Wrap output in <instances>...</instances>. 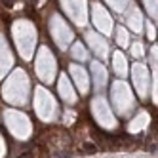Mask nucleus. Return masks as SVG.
<instances>
[{"label": "nucleus", "mask_w": 158, "mask_h": 158, "mask_svg": "<svg viewBox=\"0 0 158 158\" xmlns=\"http://www.w3.org/2000/svg\"><path fill=\"white\" fill-rule=\"evenodd\" d=\"M86 151H94L95 152V145H86Z\"/></svg>", "instance_id": "1"}]
</instances>
